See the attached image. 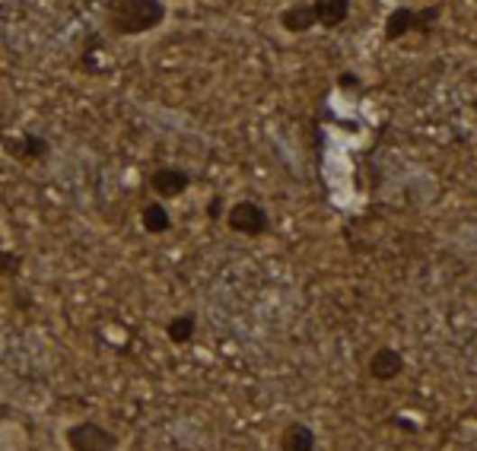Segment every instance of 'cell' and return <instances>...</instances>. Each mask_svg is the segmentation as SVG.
Instances as JSON below:
<instances>
[{"label": "cell", "instance_id": "cell-1", "mask_svg": "<svg viewBox=\"0 0 477 451\" xmlns=\"http://www.w3.org/2000/svg\"><path fill=\"white\" fill-rule=\"evenodd\" d=\"M162 0H105V26L118 39H137L166 23Z\"/></svg>", "mask_w": 477, "mask_h": 451}, {"label": "cell", "instance_id": "cell-2", "mask_svg": "<svg viewBox=\"0 0 477 451\" xmlns=\"http://www.w3.org/2000/svg\"><path fill=\"white\" fill-rule=\"evenodd\" d=\"M439 16H443V7H424V10H414V7H395L382 23V35L385 41H401L408 35H424L430 39L433 29H436Z\"/></svg>", "mask_w": 477, "mask_h": 451}, {"label": "cell", "instance_id": "cell-3", "mask_svg": "<svg viewBox=\"0 0 477 451\" xmlns=\"http://www.w3.org/2000/svg\"><path fill=\"white\" fill-rule=\"evenodd\" d=\"M223 222L229 232L245 239H261L271 232V213L258 201H235L233 207H226Z\"/></svg>", "mask_w": 477, "mask_h": 451}, {"label": "cell", "instance_id": "cell-4", "mask_svg": "<svg viewBox=\"0 0 477 451\" xmlns=\"http://www.w3.org/2000/svg\"><path fill=\"white\" fill-rule=\"evenodd\" d=\"M64 442L70 451H118L122 448V438L115 436L112 429H105L96 419H80V423H70L64 429Z\"/></svg>", "mask_w": 477, "mask_h": 451}, {"label": "cell", "instance_id": "cell-5", "mask_svg": "<svg viewBox=\"0 0 477 451\" xmlns=\"http://www.w3.org/2000/svg\"><path fill=\"white\" fill-rule=\"evenodd\" d=\"M0 147L20 166H35L51 153V140L41 134H0Z\"/></svg>", "mask_w": 477, "mask_h": 451}, {"label": "cell", "instance_id": "cell-6", "mask_svg": "<svg viewBox=\"0 0 477 451\" xmlns=\"http://www.w3.org/2000/svg\"><path fill=\"white\" fill-rule=\"evenodd\" d=\"M150 188L160 201H172V197H182L191 188V172L179 166H160L150 172Z\"/></svg>", "mask_w": 477, "mask_h": 451}, {"label": "cell", "instance_id": "cell-7", "mask_svg": "<svg viewBox=\"0 0 477 451\" xmlns=\"http://www.w3.org/2000/svg\"><path fill=\"white\" fill-rule=\"evenodd\" d=\"M404 369H408V359H404V353L395 350V347H379L370 359V378H376V382H382V384L398 382V378L404 375Z\"/></svg>", "mask_w": 477, "mask_h": 451}, {"label": "cell", "instance_id": "cell-8", "mask_svg": "<svg viewBox=\"0 0 477 451\" xmlns=\"http://www.w3.org/2000/svg\"><path fill=\"white\" fill-rule=\"evenodd\" d=\"M277 448L280 451H318V436L309 423H303V419H289L280 429Z\"/></svg>", "mask_w": 477, "mask_h": 451}, {"label": "cell", "instance_id": "cell-9", "mask_svg": "<svg viewBox=\"0 0 477 451\" xmlns=\"http://www.w3.org/2000/svg\"><path fill=\"white\" fill-rule=\"evenodd\" d=\"M280 29L289 35H306L312 32V29L318 26L316 23V10H312V0H296V4H289L287 10L280 14Z\"/></svg>", "mask_w": 477, "mask_h": 451}, {"label": "cell", "instance_id": "cell-10", "mask_svg": "<svg viewBox=\"0 0 477 451\" xmlns=\"http://www.w3.org/2000/svg\"><path fill=\"white\" fill-rule=\"evenodd\" d=\"M353 0H312V10H316V23L322 29H341L350 16Z\"/></svg>", "mask_w": 477, "mask_h": 451}, {"label": "cell", "instance_id": "cell-11", "mask_svg": "<svg viewBox=\"0 0 477 451\" xmlns=\"http://www.w3.org/2000/svg\"><path fill=\"white\" fill-rule=\"evenodd\" d=\"M141 226L147 236H166L172 230V213H169L162 201H150L141 210Z\"/></svg>", "mask_w": 477, "mask_h": 451}, {"label": "cell", "instance_id": "cell-12", "mask_svg": "<svg viewBox=\"0 0 477 451\" xmlns=\"http://www.w3.org/2000/svg\"><path fill=\"white\" fill-rule=\"evenodd\" d=\"M166 337L172 347H188L191 340L197 337V315L195 311H182L166 321Z\"/></svg>", "mask_w": 477, "mask_h": 451}, {"label": "cell", "instance_id": "cell-13", "mask_svg": "<svg viewBox=\"0 0 477 451\" xmlns=\"http://www.w3.org/2000/svg\"><path fill=\"white\" fill-rule=\"evenodd\" d=\"M23 255L14 248H0V280H20Z\"/></svg>", "mask_w": 477, "mask_h": 451}, {"label": "cell", "instance_id": "cell-14", "mask_svg": "<svg viewBox=\"0 0 477 451\" xmlns=\"http://www.w3.org/2000/svg\"><path fill=\"white\" fill-rule=\"evenodd\" d=\"M223 216H226V197H223V194H214V197L207 201V220H210V222H220Z\"/></svg>", "mask_w": 477, "mask_h": 451}, {"label": "cell", "instance_id": "cell-15", "mask_svg": "<svg viewBox=\"0 0 477 451\" xmlns=\"http://www.w3.org/2000/svg\"><path fill=\"white\" fill-rule=\"evenodd\" d=\"M337 89L353 93V89H363V83H360V77L356 74H337Z\"/></svg>", "mask_w": 477, "mask_h": 451}, {"label": "cell", "instance_id": "cell-16", "mask_svg": "<svg viewBox=\"0 0 477 451\" xmlns=\"http://www.w3.org/2000/svg\"><path fill=\"white\" fill-rule=\"evenodd\" d=\"M389 423H391V426H404V432H420V429H417V423H414V419H404V417H391V419H389Z\"/></svg>", "mask_w": 477, "mask_h": 451}, {"label": "cell", "instance_id": "cell-17", "mask_svg": "<svg viewBox=\"0 0 477 451\" xmlns=\"http://www.w3.org/2000/svg\"><path fill=\"white\" fill-rule=\"evenodd\" d=\"M0 293H4V280H0Z\"/></svg>", "mask_w": 477, "mask_h": 451}, {"label": "cell", "instance_id": "cell-18", "mask_svg": "<svg viewBox=\"0 0 477 451\" xmlns=\"http://www.w3.org/2000/svg\"><path fill=\"white\" fill-rule=\"evenodd\" d=\"M0 248H4V236H0Z\"/></svg>", "mask_w": 477, "mask_h": 451}, {"label": "cell", "instance_id": "cell-19", "mask_svg": "<svg viewBox=\"0 0 477 451\" xmlns=\"http://www.w3.org/2000/svg\"><path fill=\"white\" fill-rule=\"evenodd\" d=\"M474 112H477V99H474Z\"/></svg>", "mask_w": 477, "mask_h": 451}, {"label": "cell", "instance_id": "cell-20", "mask_svg": "<svg viewBox=\"0 0 477 451\" xmlns=\"http://www.w3.org/2000/svg\"><path fill=\"white\" fill-rule=\"evenodd\" d=\"M474 201H477V191H474Z\"/></svg>", "mask_w": 477, "mask_h": 451}]
</instances>
